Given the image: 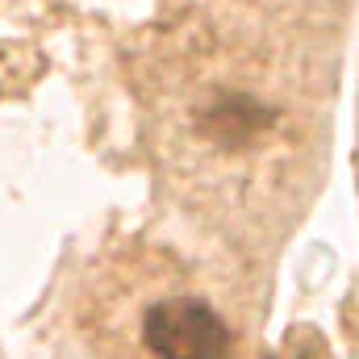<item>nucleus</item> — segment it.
Here are the masks:
<instances>
[{"label": "nucleus", "instance_id": "nucleus-1", "mask_svg": "<svg viewBox=\"0 0 359 359\" xmlns=\"http://www.w3.org/2000/svg\"><path fill=\"white\" fill-rule=\"evenodd\" d=\"M155 359H230V330L205 301H159L142 318Z\"/></svg>", "mask_w": 359, "mask_h": 359}, {"label": "nucleus", "instance_id": "nucleus-2", "mask_svg": "<svg viewBox=\"0 0 359 359\" xmlns=\"http://www.w3.org/2000/svg\"><path fill=\"white\" fill-rule=\"evenodd\" d=\"M259 126H268V113L255 109V100H247V96H230V100L213 104L209 117H205V134H209V138H222V142H230V147L247 142Z\"/></svg>", "mask_w": 359, "mask_h": 359}]
</instances>
